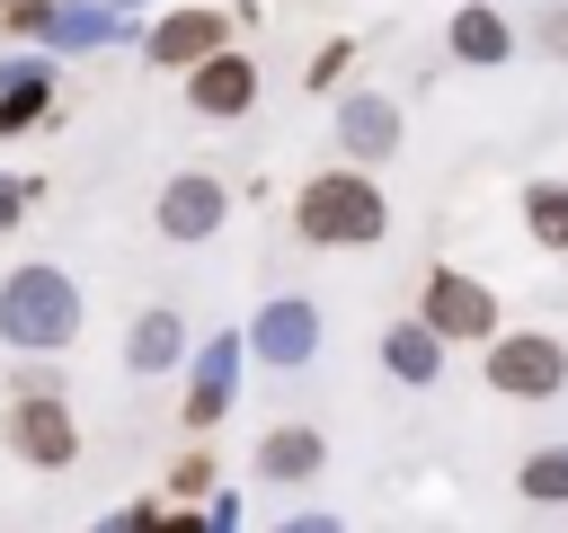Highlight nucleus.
Returning <instances> with one entry per match:
<instances>
[{"mask_svg":"<svg viewBox=\"0 0 568 533\" xmlns=\"http://www.w3.org/2000/svg\"><path fill=\"white\" fill-rule=\"evenodd\" d=\"M293 222H302V240H328V249H364V240H382V187L373 178H355V169H328V178H311L302 187V204H293Z\"/></svg>","mask_w":568,"mask_h":533,"instance_id":"nucleus-1","label":"nucleus"},{"mask_svg":"<svg viewBox=\"0 0 568 533\" xmlns=\"http://www.w3.org/2000/svg\"><path fill=\"white\" fill-rule=\"evenodd\" d=\"M71 329H80V293L53 266H18L0 284V338L9 346H71Z\"/></svg>","mask_w":568,"mask_h":533,"instance_id":"nucleus-2","label":"nucleus"},{"mask_svg":"<svg viewBox=\"0 0 568 533\" xmlns=\"http://www.w3.org/2000/svg\"><path fill=\"white\" fill-rule=\"evenodd\" d=\"M488 382L506 400H550L568 382V346L550 329H515V338H488Z\"/></svg>","mask_w":568,"mask_h":533,"instance_id":"nucleus-3","label":"nucleus"},{"mask_svg":"<svg viewBox=\"0 0 568 533\" xmlns=\"http://www.w3.org/2000/svg\"><path fill=\"white\" fill-rule=\"evenodd\" d=\"M9 453L36 462V471H71V462H80L71 409H62L53 391H18V400H9Z\"/></svg>","mask_w":568,"mask_h":533,"instance_id":"nucleus-4","label":"nucleus"},{"mask_svg":"<svg viewBox=\"0 0 568 533\" xmlns=\"http://www.w3.org/2000/svg\"><path fill=\"white\" fill-rule=\"evenodd\" d=\"M426 329H435V338H462V346H488V338H497V302H488V284L435 266V275H426Z\"/></svg>","mask_w":568,"mask_h":533,"instance_id":"nucleus-5","label":"nucleus"},{"mask_svg":"<svg viewBox=\"0 0 568 533\" xmlns=\"http://www.w3.org/2000/svg\"><path fill=\"white\" fill-rule=\"evenodd\" d=\"M186 98H195V115H248V98H257V62L213 53L204 71H186Z\"/></svg>","mask_w":568,"mask_h":533,"instance_id":"nucleus-6","label":"nucleus"},{"mask_svg":"<svg viewBox=\"0 0 568 533\" xmlns=\"http://www.w3.org/2000/svg\"><path fill=\"white\" fill-rule=\"evenodd\" d=\"M248 346H257L266 364H302V355L320 346V311H311V302H266L257 329H248Z\"/></svg>","mask_w":568,"mask_h":533,"instance_id":"nucleus-7","label":"nucleus"},{"mask_svg":"<svg viewBox=\"0 0 568 533\" xmlns=\"http://www.w3.org/2000/svg\"><path fill=\"white\" fill-rule=\"evenodd\" d=\"M257 471H266L275 489H302V480H320V471H328V444H320V426H275V435L257 444Z\"/></svg>","mask_w":568,"mask_h":533,"instance_id":"nucleus-8","label":"nucleus"},{"mask_svg":"<svg viewBox=\"0 0 568 533\" xmlns=\"http://www.w3.org/2000/svg\"><path fill=\"white\" fill-rule=\"evenodd\" d=\"M213 222H222V187L213 178H169L160 187V231L169 240H204Z\"/></svg>","mask_w":568,"mask_h":533,"instance_id":"nucleus-9","label":"nucleus"},{"mask_svg":"<svg viewBox=\"0 0 568 533\" xmlns=\"http://www.w3.org/2000/svg\"><path fill=\"white\" fill-rule=\"evenodd\" d=\"M213 53H222V18H213V9H186V18H169V27L151 36V62H169V71H178V62L204 71Z\"/></svg>","mask_w":568,"mask_h":533,"instance_id":"nucleus-10","label":"nucleus"},{"mask_svg":"<svg viewBox=\"0 0 568 533\" xmlns=\"http://www.w3.org/2000/svg\"><path fill=\"white\" fill-rule=\"evenodd\" d=\"M337 133H346V151H355V160H382V151L399 142V107H390V98H346Z\"/></svg>","mask_w":568,"mask_h":533,"instance_id":"nucleus-11","label":"nucleus"},{"mask_svg":"<svg viewBox=\"0 0 568 533\" xmlns=\"http://www.w3.org/2000/svg\"><path fill=\"white\" fill-rule=\"evenodd\" d=\"M124 355H133V373H169V364L186 355V320H178V311H142Z\"/></svg>","mask_w":568,"mask_h":533,"instance_id":"nucleus-12","label":"nucleus"},{"mask_svg":"<svg viewBox=\"0 0 568 533\" xmlns=\"http://www.w3.org/2000/svg\"><path fill=\"white\" fill-rule=\"evenodd\" d=\"M435 346H444V338H435V329H426V320H399V329H390V338H382V364H390V373H399V382H435V364H444V355H435Z\"/></svg>","mask_w":568,"mask_h":533,"instance_id":"nucleus-13","label":"nucleus"},{"mask_svg":"<svg viewBox=\"0 0 568 533\" xmlns=\"http://www.w3.org/2000/svg\"><path fill=\"white\" fill-rule=\"evenodd\" d=\"M231 346H240V338H213V355L195 364V400H186V426H213V418H222V400H231Z\"/></svg>","mask_w":568,"mask_h":533,"instance_id":"nucleus-14","label":"nucleus"},{"mask_svg":"<svg viewBox=\"0 0 568 533\" xmlns=\"http://www.w3.org/2000/svg\"><path fill=\"white\" fill-rule=\"evenodd\" d=\"M524 231H532L541 249H568V187H559V178L524 187Z\"/></svg>","mask_w":568,"mask_h":533,"instance_id":"nucleus-15","label":"nucleus"},{"mask_svg":"<svg viewBox=\"0 0 568 533\" xmlns=\"http://www.w3.org/2000/svg\"><path fill=\"white\" fill-rule=\"evenodd\" d=\"M515 489H524L532 506H568V444H550V453H524Z\"/></svg>","mask_w":568,"mask_h":533,"instance_id":"nucleus-16","label":"nucleus"},{"mask_svg":"<svg viewBox=\"0 0 568 533\" xmlns=\"http://www.w3.org/2000/svg\"><path fill=\"white\" fill-rule=\"evenodd\" d=\"M453 53H470V62H497V53H506V27H497L488 9H462V18H453Z\"/></svg>","mask_w":568,"mask_h":533,"instance_id":"nucleus-17","label":"nucleus"},{"mask_svg":"<svg viewBox=\"0 0 568 533\" xmlns=\"http://www.w3.org/2000/svg\"><path fill=\"white\" fill-rule=\"evenodd\" d=\"M204 489H213V462H204V453H186V462L169 471V497L186 506V497H204Z\"/></svg>","mask_w":568,"mask_h":533,"instance_id":"nucleus-18","label":"nucleus"},{"mask_svg":"<svg viewBox=\"0 0 568 533\" xmlns=\"http://www.w3.org/2000/svg\"><path fill=\"white\" fill-rule=\"evenodd\" d=\"M142 533H204L186 506H142Z\"/></svg>","mask_w":568,"mask_h":533,"instance_id":"nucleus-19","label":"nucleus"},{"mask_svg":"<svg viewBox=\"0 0 568 533\" xmlns=\"http://www.w3.org/2000/svg\"><path fill=\"white\" fill-rule=\"evenodd\" d=\"M346 62H355V44H328V53H320V62H311V89H328V80H337V71H346Z\"/></svg>","mask_w":568,"mask_h":533,"instance_id":"nucleus-20","label":"nucleus"},{"mask_svg":"<svg viewBox=\"0 0 568 533\" xmlns=\"http://www.w3.org/2000/svg\"><path fill=\"white\" fill-rule=\"evenodd\" d=\"M275 533H337V515H284Z\"/></svg>","mask_w":568,"mask_h":533,"instance_id":"nucleus-21","label":"nucleus"},{"mask_svg":"<svg viewBox=\"0 0 568 533\" xmlns=\"http://www.w3.org/2000/svg\"><path fill=\"white\" fill-rule=\"evenodd\" d=\"M9 9H27V0H9Z\"/></svg>","mask_w":568,"mask_h":533,"instance_id":"nucleus-22","label":"nucleus"}]
</instances>
